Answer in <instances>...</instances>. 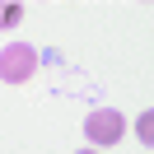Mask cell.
I'll return each mask as SVG.
<instances>
[{"instance_id": "cell-1", "label": "cell", "mask_w": 154, "mask_h": 154, "mask_svg": "<svg viewBox=\"0 0 154 154\" xmlns=\"http://www.w3.org/2000/svg\"><path fill=\"white\" fill-rule=\"evenodd\" d=\"M33 70H38L33 42H5L0 47V79L5 84H23V79H33Z\"/></svg>"}, {"instance_id": "cell-2", "label": "cell", "mask_w": 154, "mask_h": 154, "mask_svg": "<svg viewBox=\"0 0 154 154\" xmlns=\"http://www.w3.org/2000/svg\"><path fill=\"white\" fill-rule=\"evenodd\" d=\"M122 131H126V117L112 112V107H94V112L84 117V135H89L94 145H117Z\"/></svg>"}, {"instance_id": "cell-3", "label": "cell", "mask_w": 154, "mask_h": 154, "mask_svg": "<svg viewBox=\"0 0 154 154\" xmlns=\"http://www.w3.org/2000/svg\"><path fill=\"white\" fill-rule=\"evenodd\" d=\"M135 131H140V140H145V145H149V140H154V117H149V112H145V117H140V126H135Z\"/></svg>"}, {"instance_id": "cell-4", "label": "cell", "mask_w": 154, "mask_h": 154, "mask_svg": "<svg viewBox=\"0 0 154 154\" xmlns=\"http://www.w3.org/2000/svg\"><path fill=\"white\" fill-rule=\"evenodd\" d=\"M0 23H5V10H0Z\"/></svg>"}, {"instance_id": "cell-5", "label": "cell", "mask_w": 154, "mask_h": 154, "mask_svg": "<svg viewBox=\"0 0 154 154\" xmlns=\"http://www.w3.org/2000/svg\"><path fill=\"white\" fill-rule=\"evenodd\" d=\"M145 5H149V0H145Z\"/></svg>"}]
</instances>
